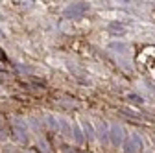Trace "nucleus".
<instances>
[{"label":"nucleus","instance_id":"1","mask_svg":"<svg viewBox=\"0 0 155 153\" xmlns=\"http://www.w3.org/2000/svg\"><path fill=\"white\" fill-rule=\"evenodd\" d=\"M89 6H85V4H74V6H70V8H67L65 9V17H80V15H83V11L87 9Z\"/></svg>","mask_w":155,"mask_h":153},{"label":"nucleus","instance_id":"5","mask_svg":"<svg viewBox=\"0 0 155 153\" xmlns=\"http://www.w3.org/2000/svg\"><path fill=\"white\" fill-rule=\"evenodd\" d=\"M109 28H111V31H118V33H124V28H122L120 24H111Z\"/></svg>","mask_w":155,"mask_h":153},{"label":"nucleus","instance_id":"3","mask_svg":"<svg viewBox=\"0 0 155 153\" xmlns=\"http://www.w3.org/2000/svg\"><path fill=\"white\" fill-rule=\"evenodd\" d=\"M139 146H140L139 140H137V138H133L131 142L126 144V151H127V153H137V151H139Z\"/></svg>","mask_w":155,"mask_h":153},{"label":"nucleus","instance_id":"6","mask_svg":"<svg viewBox=\"0 0 155 153\" xmlns=\"http://www.w3.org/2000/svg\"><path fill=\"white\" fill-rule=\"evenodd\" d=\"M118 2H122V4H127V2H131V0H118Z\"/></svg>","mask_w":155,"mask_h":153},{"label":"nucleus","instance_id":"8","mask_svg":"<svg viewBox=\"0 0 155 153\" xmlns=\"http://www.w3.org/2000/svg\"><path fill=\"white\" fill-rule=\"evenodd\" d=\"M0 70H2V67H0Z\"/></svg>","mask_w":155,"mask_h":153},{"label":"nucleus","instance_id":"7","mask_svg":"<svg viewBox=\"0 0 155 153\" xmlns=\"http://www.w3.org/2000/svg\"><path fill=\"white\" fill-rule=\"evenodd\" d=\"M0 39H2V33H0Z\"/></svg>","mask_w":155,"mask_h":153},{"label":"nucleus","instance_id":"4","mask_svg":"<svg viewBox=\"0 0 155 153\" xmlns=\"http://www.w3.org/2000/svg\"><path fill=\"white\" fill-rule=\"evenodd\" d=\"M15 129H17V133H18V137L21 138H26V127H24V124L22 122H15Z\"/></svg>","mask_w":155,"mask_h":153},{"label":"nucleus","instance_id":"2","mask_svg":"<svg viewBox=\"0 0 155 153\" xmlns=\"http://www.w3.org/2000/svg\"><path fill=\"white\" fill-rule=\"evenodd\" d=\"M111 135H113V142L114 144H120L122 142V129L120 127H113L111 129Z\"/></svg>","mask_w":155,"mask_h":153}]
</instances>
